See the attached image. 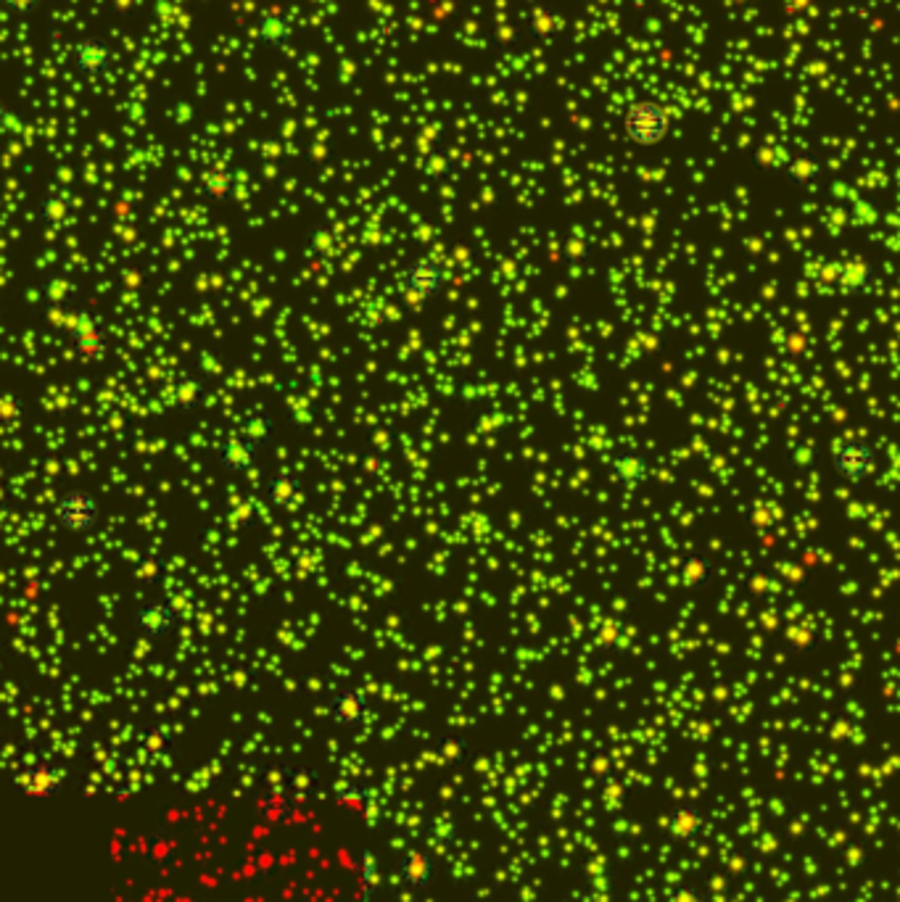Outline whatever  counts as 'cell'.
<instances>
[{"label": "cell", "mask_w": 900, "mask_h": 902, "mask_svg": "<svg viewBox=\"0 0 900 902\" xmlns=\"http://www.w3.org/2000/svg\"><path fill=\"white\" fill-rule=\"evenodd\" d=\"M671 132V116L658 101H636L624 114V135L644 148H652L666 140Z\"/></svg>", "instance_id": "6da1fadb"}, {"label": "cell", "mask_w": 900, "mask_h": 902, "mask_svg": "<svg viewBox=\"0 0 900 902\" xmlns=\"http://www.w3.org/2000/svg\"><path fill=\"white\" fill-rule=\"evenodd\" d=\"M101 518V502L93 491H69L55 502V520L66 533H93Z\"/></svg>", "instance_id": "7a4b0ae2"}, {"label": "cell", "mask_w": 900, "mask_h": 902, "mask_svg": "<svg viewBox=\"0 0 900 902\" xmlns=\"http://www.w3.org/2000/svg\"><path fill=\"white\" fill-rule=\"evenodd\" d=\"M402 285L412 304H430L444 293V285H446L444 266L433 259H415L412 265L404 266Z\"/></svg>", "instance_id": "3957f363"}, {"label": "cell", "mask_w": 900, "mask_h": 902, "mask_svg": "<svg viewBox=\"0 0 900 902\" xmlns=\"http://www.w3.org/2000/svg\"><path fill=\"white\" fill-rule=\"evenodd\" d=\"M69 338L74 343L77 357L85 365H96L106 357V335L101 319L93 315H77L69 319Z\"/></svg>", "instance_id": "277c9868"}, {"label": "cell", "mask_w": 900, "mask_h": 902, "mask_svg": "<svg viewBox=\"0 0 900 902\" xmlns=\"http://www.w3.org/2000/svg\"><path fill=\"white\" fill-rule=\"evenodd\" d=\"M114 61H116V55L101 38H85L72 48V66L82 77H93V80L104 77L114 66Z\"/></svg>", "instance_id": "5b68a950"}, {"label": "cell", "mask_w": 900, "mask_h": 902, "mask_svg": "<svg viewBox=\"0 0 900 902\" xmlns=\"http://www.w3.org/2000/svg\"><path fill=\"white\" fill-rule=\"evenodd\" d=\"M135 628L146 638H164L177 626V612L164 599H149L135 610Z\"/></svg>", "instance_id": "8992f818"}, {"label": "cell", "mask_w": 900, "mask_h": 902, "mask_svg": "<svg viewBox=\"0 0 900 902\" xmlns=\"http://www.w3.org/2000/svg\"><path fill=\"white\" fill-rule=\"evenodd\" d=\"M257 449H259V443L254 438H249L246 433H238V435L225 438L217 446V462L230 473H246L254 465Z\"/></svg>", "instance_id": "52a82bcc"}, {"label": "cell", "mask_w": 900, "mask_h": 902, "mask_svg": "<svg viewBox=\"0 0 900 902\" xmlns=\"http://www.w3.org/2000/svg\"><path fill=\"white\" fill-rule=\"evenodd\" d=\"M327 712L330 721L344 726V729H354L365 721L368 715V696L362 689H344L338 691L330 702H327Z\"/></svg>", "instance_id": "ba28073f"}, {"label": "cell", "mask_w": 900, "mask_h": 902, "mask_svg": "<svg viewBox=\"0 0 900 902\" xmlns=\"http://www.w3.org/2000/svg\"><path fill=\"white\" fill-rule=\"evenodd\" d=\"M21 779H24V787H27L30 795L43 797V799L54 797L61 789V784H64V773L58 768H54L51 763H32L21 773Z\"/></svg>", "instance_id": "9c48e42d"}, {"label": "cell", "mask_w": 900, "mask_h": 902, "mask_svg": "<svg viewBox=\"0 0 900 902\" xmlns=\"http://www.w3.org/2000/svg\"><path fill=\"white\" fill-rule=\"evenodd\" d=\"M265 491H267V499L277 507V510H293L296 504H299V499H301V480L296 478L293 473H288V470H283V473H277V476H272V478L267 480V485H265Z\"/></svg>", "instance_id": "30bf717a"}, {"label": "cell", "mask_w": 900, "mask_h": 902, "mask_svg": "<svg viewBox=\"0 0 900 902\" xmlns=\"http://www.w3.org/2000/svg\"><path fill=\"white\" fill-rule=\"evenodd\" d=\"M399 873L407 881V887H428L433 881L436 865H433L430 855H425L420 849H412V852L404 855V860L399 865Z\"/></svg>", "instance_id": "8fae6325"}, {"label": "cell", "mask_w": 900, "mask_h": 902, "mask_svg": "<svg viewBox=\"0 0 900 902\" xmlns=\"http://www.w3.org/2000/svg\"><path fill=\"white\" fill-rule=\"evenodd\" d=\"M291 19L283 13H265L257 24V35L267 46H283L291 38Z\"/></svg>", "instance_id": "7c38bea8"}, {"label": "cell", "mask_w": 900, "mask_h": 902, "mask_svg": "<svg viewBox=\"0 0 900 902\" xmlns=\"http://www.w3.org/2000/svg\"><path fill=\"white\" fill-rule=\"evenodd\" d=\"M169 734L164 731V729H149L143 737H140V746H143V752H149L151 757H161V754H166V749H169Z\"/></svg>", "instance_id": "4fadbf2b"}, {"label": "cell", "mask_w": 900, "mask_h": 902, "mask_svg": "<svg viewBox=\"0 0 900 902\" xmlns=\"http://www.w3.org/2000/svg\"><path fill=\"white\" fill-rule=\"evenodd\" d=\"M69 216H72V212L66 209V201H61L58 196H51V198L46 201L43 219H46L51 227H61V224H66V222H69Z\"/></svg>", "instance_id": "5bb4252c"}, {"label": "cell", "mask_w": 900, "mask_h": 902, "mask_svg": "<svg viewBox=\"0 0 900 902\" xmlns=\"http://www.w3.org/2000/svg\"><path fill=\"white\" fill-rule=\"evenodd\" d=\"M362 884H365V902L372 900L378 884H380V876L375 871V860H372V852H365L362 855Z\"/></svg>", "instance_id": "9a60e30c"}, {"label": "cell", "mask_w": 900, "mask_h": 902, "mask_svg": "<svg viewBox=\"0 0 900 902\" xmlns=\"http://www.w3.org/2000/svg\"><path fill=\"white\" fill-rule=\"evenodd\" d=\"M315 784H318V776H315L312 771H296V773H293V781H291L293 795L296 797H310L312 795V789H315Z\"/></svg>", "instance_id": "2e32d148"}, {"label": "cell", "mask_w": 900, "mask_h": 902, "mask_svg": "<svg viewBox=\"0 0 900 902\" xmlns=\"http://www.w3.org/2000/svg\"><path fill=\"white\" fill-rule=\"evenodd\" d=\"M212 185L214 188H209L207 193L212 196L214 201H225V198H230V193H233V180H230V174H214L212 177Z\"/></svg>", "instance_id": "e0dca14e"}, {"label": "cell", "mask_w": 900, "mask_h": 902, "mask_svg": "<svg viewBox=\"0 0 900 902\" xmlns=\"http://www.w3.org/2000/svg\"><path fill=\"white\" fill-rule=\"evenodd\" d=\"M365 799H368V789H360V787H346V789H341V802L349 805V807H354V810H362Z\"/></svg>", "instance_id": "ac0fdd59"}, {"label": "cell", "mask_w": 900, "mask_h": 902, "mask_svg": "<svg viewBox=\"0 0 900 902\" xmlns=\"http://www.w3.org/2000/svg\"><path fill=\"white\" fill-rule=\"evenodd\" d=\"M8 5L16 8V11H21V13H27V11H32L38 5V0H8Z\"/></svg>", "instance_id": "d6986e66"}]
</instances>
